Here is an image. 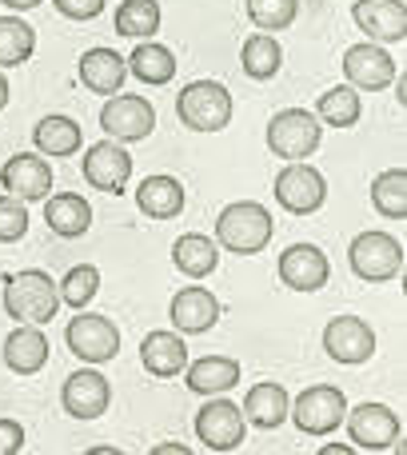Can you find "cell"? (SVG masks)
<instances>
[{
  "label": "cell",
  "mask_w": 407,
  "mask_h": 455,
  "mask_svg": "<svg viewBox=\"0 0 407 455\" xmlns=\"http://www.w3.org/2000/svg\"><path fill=\"white\" fill-rule=\"evenodd\" d=\"M272 212H267L264 204H256V200H235V204H227L224 212L216 216V240L219 248L235 251V256H256V251H264L267 243H272Z\"/></svg>",
  "instance_id": "cell-1"
},
{
  "label": "cell",
  "mask_w": 407,
  "mask_h": 455,
  "mask_svg": "<svg viewBox=\"0 0 407 455\" xmlns=\"http://www.w3.org/2000/svg\"><path fill=\"white\" fill-rule=\"evenodd\" d=\"M56 307H60V288L48 272L28 267V272L8 275L4 283V312L20 323H48L56 320Z\"/></svg>",
  "instance_id": "cell-2"
},
{
  "label": "cell",
  "mask_w": 407,
  "mask_h": 455,
  "mask_svg": "<svg viewBox=\"0 0 407 455\" xmlns=\"http://www.w3.org/2000/svg\"><path fill=\"white\" fill-rule=\"evenodd\" d=\"M176 116L192 132H219L232 120V96L216 80H192L180 96H176Z\"/></svg>",
  "instance_id": "cell-3"
},
{
  "label": "cell",
  "mask_w": 407,
  "mask_h": 455,
  "mask_svg": "<svg viewBox=\"0 0 407 455\" xmlns=\"http://www.w3.org/2000/svg\"><path fill=\"white\" fill-rule=\"evenodd\" d=\"M347 264L368 283L395 280L403 272V243L392 232H360L347 248Z\"/></svg>",
  "instance_id": "cell-4"
},
{
  "label": "cell",
  "mask_w": 407,
  "mask_h": 455,
  "mask_svg": "<svg viewBox=\"0 0 407 455\" xmlns=\"http://www.w3.org/2000/svg\"><path fill=\"white\" fill-rule=\"evenodd\" d=\"M320 120H315V112L307 108H283L272 116V124H267V148L275 152L280 160H307L315 148H320Z\"/></svg>",
  "instance_id": "cell-5"
},
{
  "label": "cell",
  "mask_w": 407,
  "mask_h": 455,
  "mask_svg": "<svg viewBox=\"0 0 407 455\" xmlns=\"http://www.w3.org/2000/svg\"><path fill=\"white\" fill-rule=\"evenodd\" d=\"M288 416L296 419V427L304 435H328V432H336V427L344 424L347 400H344L339 387L312 384V387H304V392L296 395V403L288 408Z\"/></svg>",
  "instance_id": "cell-6"
},
{
  "label": "cell",
  "mask_w": 407,
  "mask_h": 455,
  "mask_svg": "<svg viewBox=\"0 0 407 455\" xmlns=\"http://www.w3.org/2000/svg\"><path fill=\"white\" fill-rule=\"evenodd\" d=\"M64 339H68V352L80 355L84 363H108V360H116V352H120L116 323L96 312H76V320L68 323Z\"/></svg>",
  "instance_id": "cell-7"
},
{
  "label": "cell",
  "mask_w": 407,
  "mask_h": 455,
  "mask_svg": "<svg viewBox=\"0 0 407 455\" xmlns=\"http://www.w3.org/2000/svg\"><path fill=\"white\" fill-rule=\"evenodd\" d=\"M100 128L116 144L148 140L156 128V108L144 96H108V104L100 108Z\"/></svg>",
  "instance_id": "cell-8"
},
{
  "label": "cell",
  "mask_w": 407,
  "mask_h": 455,
  "mask_svg": "<svg viewBox=\"0 0 407 455\" xmlns=\"http://www.w3.org/2000/svg\"><path fill=\"white\" fill-rule=\"evenodd\" d=\"M328 200V180L320 176V168L312 164H288L280 176H275V204L288 208L296 216H307L315 208H323Z\"/></svg>",
  "instance_id": "cell-9"
},
{
  "label": "cell",
  "mask_w": 407,
  "mask_h": 455,
  "mask_svg": "<svg viewBox=\"0 0 407 455\" xmlns=\"http://www.w3.org/2000/svg\"><path fill=\"white\" fill-rule=\"evenodd\" d=\"M243 432H248L243 411L232 400H208L196 411V435L211 451H235L243 443Z\"/></svg>",
  "instance_id": "cell-10"
},
{
  "label": "cell",
  "mask_w": 407,
  "mask_h": 455,
  "mask_svg": "<svg viewBox=\"0 0 407 455\" xmlns=\"http://www.w3.org/2000/svg\"><path fill=\"white\" fill-rule=\"evenodd\" d=\"M323 352L336 363H368L376 355V331L360 315H336L323 328Z\"/></svg>",
  "instance_id": "cell-11"
},
{
  "label": "cell",
  "mask_w": 407,
  "mask_h": 455,
  "mask_svg": "<svg viewBox=\"0 0 407 455\" xmlns=\"http://www.w3.org/2000/svg\"><path fill=\"white\" fill-rule=\"evenodd\" d=\"M344 424H347V432H352L355 448H368V451L392 448V443L403 435L400 416H395L387 403H360V408H352L344 416Z\"/></svg>",
  "instance_id": "cell-12"
},
{
  "label": "cell",
  "mask_w": 407,
  "mask_h": 455,
  "mask_svg": "<svg viewBox=\"0 0 407 455\" xmlns=\"http://www.w3.org/2000/svg\"><path fill=\"white\" fill-rule=\"evenodd\" d=\"M80 168H84V180L92 184L96 192L116 196V192H124L128 176H132V156H128L116 140H100L84 152V164Z\"/></svg>",
  "instance_id": "cell-13"
},
{
  "label": "cell",
  "mask_w": 407,
  "mask_h": 455,
  "mask_svg": "<svg viewBox=\"0 0 407 455\" xmlns=\"http://www.w3.org/2000/svg\"><path fill=\"white\" fill-rule=\"evenodd\" d=\"M344 76L352 80L355 92H379L395 80V60L379 44H352L344 52Z\"/></svg>",
  "instance_id": "cell-14"
},
{
  "label": "cell",
  "mask_w": 407,
  "mask_h": 455,
  "mask_svg": "<svg viewBox=\"0 0 407 455\" xmlns=\"http://www.w3.org/2000/svg\"><path fill=\"white\" fill-rule=\"evenodd\" d=\"M0 184L16 200H44L52 192V164L40 152H16L0 172Z\"/></svg>",
  "instance_id": "cell-15"
},
{
  "label": "cell",
  "mask_w": 407,
  "mask_h": 455,
  "mask_svg": "<svg viewBox=\"0 0 407 455\" xmlns=\"http://www.w3.org/2000/svg\"><path fill=\"white\" fill-rule=\"evenodd\" d=\"M60 403L68 416L76 419H96L108 411L112 403V384L100 376V371H76V376L64 379V392H60Z\"/></svg>",
  "instance_id": "cell-16"
},
{
  "label": "cell",
  "mask_w": 407,
  "mask_h": 455,
  "mask_svg": "<svg viewBox=\"0 0 407 455\" xmlns=\"http://www.w3.org/2000/svg\"><path fill=\"white\" fill-rule=\"evenodd\" d=\"M331 275V264L315 243H291L280 256V280L291 291H320Z\"/></svg>",
  "instance_id": "cell-17"
},
{
  "label": "cell",
  "mask_w": 407,
  "mask_h": 455,
  "mask_svg": "<svg viewBox=\"0 0 407 455\" xmlns=\"http://www.w3.org/2000/svg\"><path fill=\"white\" fill-rule=\"evenodd\" d=\"M168 315H172L176 331H184V336H200V331L216 328L219 299L211 296L208 288H180L172 296V307H168Z\"/></svg>",
  "instance_id": "cell-18"
},
{
  "label": "cell",
  "mask_w": 407,
  "mask_h": 455,
  "mask_svg": "<svg viewBox=\"0 0 407 455\" xmlns=\"http://www.w3.org/2000/svg\"><path fill=\"white\" fill-rule=\"evenodd\" d=\"M352 20L371 40H403L407 36V8L403 0H355Z\"/></svg>",
  "instance_id": "cell-19"
},
{
  "label": "cell",
  "mask_w": 407,
  "mask_h": 455,
  "mask_svg": "<svg viewBox=\"0 0 407 455\" xmlns=\"http://www.w3.org/2000/svg\"><path fill=\"white\" fill-rule=\"evenodd\" d=\"M48 336L36 328V323H20V328L8 331L4 339V363L16 371V376H36L48 363Z\"/></svg>",
  "instance_id": "cell-20"
},
{
  "label": "cell",
  "mask_w": 407,
  "mask_h": 455,
  "mask_svg": "<svg viewBox=\"0 0 407 455\" xmlns=\"http://www.w3.org/2000/svg\"><path fill=\"white\" fill-rule=\"evenodd\" d=\"M124 76H128V60L120 52H112V48H88L80 56V84L88 92L112 96V92H120Z\"/></svg>",
  "instance_id": "cell-21"
},
{
  "label": "cell",
  "mask_w": 407,
  "mask_h": 455,
  "mask_svg": "<svg viewBox=\"0 0 407 455\" xmlns=\"http://www.w3.org/2000/svg\"><path fill=\"white\" fill-rule=\"evenodd\" d=\"M140 363L160 379H172L188 368V344L176 331H148L140 339Z\"/></svg>",
  "instance_id": "cell-22"
},
{
  "label": "cell",
  "mask_w": 407,
  "mask_h": 455,
  "mask_svg": "<svg viewBox=\"0 0 407 455\" xmlns=\"http://www.w3.org/2000/svg\"><path fill=\"white\" fill-rule=\"evenodd\" d=\"M136 204L152 220H172V216L184 212V184L176 176H148L136 188Z\"/></svg>",
  "instance_id": "cell-23"
},
{
  "label": "cell",
  "mask_w": 407,
  "mask_h": 455,
  "mask_svg": "<svg viewBox=\"0 0 407 455\" xmlns=\"http://www.w3.org/2000/svg\"><path fill=\"white\" fill-rule=\"evenodd\" d=\"M184 376H188V387L196 395H216L240 384V360H232V355H204V360L184 368Z\"/></svg>",
  "instance_id": "cell-24"
},
{
  "label": "cell",
  "mask_w": 407,
  "mask_h": 455,
  "mask_svg": "<svg viewBox=\"0 0 407 455\" xmlns=\"http://www.w3.org/2000/svg\"><path fill=\"white\" fill-rule=\"evenodd\" d=\"M288 392L280 384H256L248 395H243V424H256V427H280L288 419Z\"/></svg>",
  "instance_id": "cell-25"
},
{
  "label": "cell",
  "mask_w": 407,
  "mask_h": 455,
  "mask_svg": "<svg viewBox=\"0 0 407 455\" xmlns=\"http://www.w3.org/2000/svg\"><path fill=\"white\" fill-rule=\"evenodd\" d=\"M44 220L56 235L72 240V235H84L88 228H92V208H88V200L76 196V192H60V196H48Z\"/></svg>",
  "instance_id": "cell-26"
},
{
  "label": "cell",
  "mask_w": 407,
  "mask_h": 455,
  "mask_svg": "<svg viewBox=\"0 0 407 455\" xmlns=\"http://www.w3.org/2000/svg\"><path fill=\"white\" fill-rule=\"evenodd\" d=\"M172 259H176V267H180L184 275H192V280H204V275L216 272L219 248L204 232H184L180 240L172 243Z\"/></svg>",
  "instance_id": "cell-27"
},
{
  "label": "cell",
  "mask_w": 407,
  "mask_h": 455,
  "mask_svg": "<svg viewBox=\"0 0 407 455\" xmlns=\"http://www.w3.org/2000/svg\"><path fill=\"white\" fill-rule=\"evenodd\" d=\"M128 72L140 76L144 84H168V80L176 76V56H172V48L140 40V44L132 48V56H128Z\"/></svg>",
  "instance_id": "cell-28"
},
{
  "label": "cell",
  "mask_w": 407,
  "mask_h": 455,
  "mask_svg": "<svg viewBox=\"0 0 407 455\" xmlns=\"http://www.w3.org/2000/svg\"><path fill=\"white\" fill-rule=\"evenodd\" d=\"M283 64V48L275 44V36H267V32H256V36L243 40L240 48V68L243 76L251 80H272L275 72H280Z\"/></svg>",
  "instance_id": "cell-29"
},
{
  "label": "cell",
  "mask_w": 407,
  "mask_h": 455,
  "mask_svg": "<svg viewBox=\"0 0 407 455\" xmlns=\"http://www.w3.org/2000/svg\"><path fill=\"white\" fill-rule=\"evenodd\" d=\"M32 140H36L40 156H72L80 152V124L68 116H44L32 128Z\"/></svg>",
  "instance_id": "cell-30"
},
{
  "label": "cell",
  "mask_w": 407,
  "mask_h": 455,
  "mask_svg": "<svg viewBox=\"0 0 407 455\" xmlns=\"http://www.w3.org/2000/svg\"><path fill=\"white\" fill-rule=\"evenodd\" d=\"M371 204L387 220H403L407 216V172L403 168H387L371 180Z\"/></svg>",
  "instance_id": "cell-31"
},
{
  "label": "cell",
  "mask_w": 407,
  "mask_h": 455,
  "mask_svg": "<svg viewBox=\"0 0 407 455\" xmlns=\"http://www.w3.org/2000/svg\"><path fill=\"white\" fill-rule=\"evenodd\" d=\"M116 32L128 40H148L160 32V4L156 0H124L116 8Z\"/></svg>",
  "instance_id": "cell-32"
},
{
  "label": "cell",
  "mask_w": 407,
  "mask_h": 455,
  "mask_svg": "<svg viewBox=\"0 0 407 455\" xmlns=\"http://www.w3.org/2000/svg\"><path fill=\"white\" fill-rule=\"evenodd\" d=\"M36 52V32L32 24L16 20V16H0V68H16Z\"/></svg>",
  "instance_id": "cell-33"
},
{
  "label": "cell",
  "mask_w": 407,
  "mask_h": 455,
  "mask_svg": "<svg viewBox=\"0 0 407 455\" xmlns=\"http://www.w3.org/2000/svg\"><path fill=\"white\" fill-rule=\"evenodd\" d=\"M360 112H363V104L355 88H328L320 96V104H315V120H323L331 128H352L360 120Z\"/></svg>",
  "instance_id": "cell-34"
},
{
  "label": "cell",
  "mask_w": 407,
  "mask_h": 455,
  "mask_svg": "<svg viewBox=\"0 0 407 455\" xmlns=\"http://www.w3.org/2000/svg\"><path fill=\"white\" fill-rule=\"evenodd\" d=\"M60 288V304H68V307H84V304H92V296L100 291V272H96L92 264H76L68 275H64V283H56Z\"/></svg>",
  "instance_id": "cell-35"
},
{
  "label": "cell",
  "mask_w": 407,
  "mask_h": 455,
  "mask_svg": "<svg viewBox=\"0 0 407 455\" xmlns=\"http://www.w3.org/2000/svg\"><path fill=\"white\" fill-rule=\"evenodd\" d=\"M299 12V0H248V16L256 28L264 32H280L296 20Z\"/></svg>",
  "instance_id": "cell-36"
},
{
  "label": "cell",
  "mask_w": 407,
  "mask_h": 455,
  "mask_svg": "<svg viewBox=\"0 0 407 455\" xmlns=\"http://www.w3.org/2000/svg\"><path fill=\"white\" fill-rule=\"evenodd\" d=\"M28 232V208L16 196H0V243H16Z\"/></svg>",
  "instance_id": "cell-37"
},
{
  "label": "cell",
  "mask_w": 407,
  "mask_h": 455,
  "mask_svg": "<svg viewBox=\"0 0 407 455\" xmlns=\"http://www.w3.org/2000/svg\"><path fill=\"white\" fill-rule=\"evenodd\" d=\"M52 4L68 20H92V16L104 12V0H52Z\"/></svg>",
  "instance_id": "cell-38"
},
{
  "label": "cell",
  "mask_w": 407,
  "mask_h": 455,
  "mask_svg": "<svg viewBox=\"0 0 407 455\" xmlns=\"http://www.w3.org/2000/svg\"><path fill=\"white\" fill-rule=\"evenodd\" d=\"M24 448V427L16 419H0V455H16Z\"/></svg>",
  "instance_id": "cell-39"
},
{
  "label": "cell",
  "mask_w": 407,
  "mask_h": 455,
  "mask_svg": "<svg viewBox=\"0 0 407 455\" xmlns=\"http://www.w3.org/2000/svg\"><path fill=\"white\" fill-rule=\"evenodd\" d=\"M148 455H196L192 448H184V443H156Z\"/></svg>",
  "instance_id": "cell-40"
},
{
  "label": "cell",
  "mask_w": 407,
  "mask_h": 455,
  "mask_svg": "<svg viewBox=\"0 0 407 455\" xmlns=\"http://www.w3.org/2000/svg\"><path fill=\"white\" fill-rule=\"evenodd\" d=\"M315 455H355V448H344V443H323Z\"/></svg>",
  "instance_id": "cell-41"
},
{
  "label": "cell",
  "mask_w": 407,
  "mask_h": 455,
  "mask_svg": "<svg viewBox=\"0 0 407 455\" xmlns=\"http://www.w3.org/2000/svg\"><path fill=\"white\" fill-rule=\"evenodd\" d=\"M8 8H16V12H28V8H36L40 0H4Z\"/></svg>",
  "instance_id": "cell-42"
},
{
  "label": "cell",
  "mask_w": 407,
  "mask_h": 455,
  "mask_svg": "<svg viewBox=\"0 0 407 455\" xmlns=\"http://www.w3.org/2000/svg\"><path fill=\"white\" fill-rule=\"evenodd\" d=\"M84 455H124V451H120V448H88Z\"/></svg>",
  "instance_id": "cell-43"
},
{
  "label": "cell",
  "mask_w": 407,
  "mask_h": 455,
  "mask_svg": "<svg viewBox=\"0 0 407 455\" xmlns=\"http://www.w3.org/2000/svg\"><path fill=\"white\" fill-rule=\"evenodd\" d=\"M8 104V80H4V72H0V108Z\"/></svg>",
  "instance_id": "cell-44"
},
{
  "label": "cell",
  "mask_w": 407,
  "mask_h": 455,
  "mask_svg": "<svg viewBox=\"0 0 407 455\" xmlns=\"http://www.w3.org/2000/svg\"><path fill=\"white\" fill-rule=\"evenodd\" d=\"M395 455H403V435H400V448H395Z\"/></svg>",
  "instance_id": "cell-45"
}]
</instances>
